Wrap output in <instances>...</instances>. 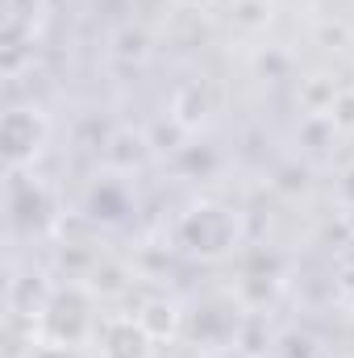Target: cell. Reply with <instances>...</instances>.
I'll return each mask as SVG.
<instances>
[{
    "mask_svg": "<svg viewBox=\"0 0 354 358\" xmlns=\"http://www.w3.org/2000/svg\"><path fill=\"white\" fill-rule=\"evenodd\" d=\"M138 321L155 334V342H159V346L183 334V313H179V304H171V300H159V296H155V300H146V304L138 308Z\"/></svg>",
    "mask_w": 354,
    "mask_h": 358,
    "instance_id": "6",
    "label": "cell"
},
{
    "mask_svg": "<svg viewBox=\"0 0 354 358\" xmlns=\"http://www.w3.org/2000/svg\"><path fill=\"white\" fill-rule=\"evenodd\" d=\"M96 321H100V313H96V304H92V292H88V287H59V292L42 304V317H38L42 338H55V342H76V346L92 342Z\"/></svg>",
    "mask_w": 354,
    "mask_h": 358,
    "instance_id": "3",
    "label": "cell"
},
{
    "mask_svg": "<svg viewBox=\"0 0 354 358\" xmlns=\"http://www.w3.org/2000/svg\"><path fill=\"white\" fill-rule=\"evenodd\" d=\"M46 142H50V117L38 104H17V108L4 113V121H0V150H4L8 176L34 167L42 159Z\"/></svg>",
    "mask_w": 354,
    "mask_h": 358,
    "instance_id": "2",
    "label": "cell"
},
{
    "mask_svg": "<svg viewBox=\"0 0 354 358\" xmlns=\"http://www.w3.org/2000/svg\"><path fill=\"white\" fill-rule=\"evenodd\" d=\"M179 246L200 259H221L238 246V217L225 204L200 200L179 217Z\"/></svg>",
    "mask_w": 354,
    "mask_h": 358,
    "instance_id": "1",
    "label": "cell"
},
{
    "mask_svg": "<svg viewBox=\"0 0 354 358\" xmlns=\"http://www.w3.org/2000/svg\"><path fill=\"white\" fill-rule=\"evenodd\" d=\"M25 358H88L76 342H55V338H38L34 342V350Z\"/></svg>",
    "mask_w": 354,
    "mask_h": 358,
    "instance_id": "7",
    "label": "cell"
},
{
    "mask_svg": "<svg viewBox=\"0 0 354 358\" xmlns=\"http://www.w3.org/2000/svg\"><path fill=\"white\" fill-rule=\"evenodd\" d=\"M50 25V0H0V50L4 63L13 67V59L21 50H34V42L46 34Z\"/></svg>",
    "mask_w": 354,
    "mask_h": 358,
    "instance_id": "4",
    "label": "cell"
},
{
    "mask_svg": "<svg viewBox=\"0 0 354 358\" xmlns=\"http://www.w3.org/2000/svg\"><path fill=\"white\" fill-rule=\"evenodd\" d=\"M92 346H96V358H155L159 355V342L138 321V313L100 317L96 334H92Z\"/></svg>",
    "mask_w": 354,
    "mask_h": 358,
    "instance_id": "5",
    "label": "cell"
},
{
    "mask_svg": "<svg viewBox=\"0 0 354 358\" xmlns=\"http://www.w3.org/2000/svg\"><path fill=\"white\" fill-rule=\"evenodd\" d=\"M171 4H179V8H192V13H196V8H213L217 0H171Z\"/></svg>",
    "mask_w": 354,
    "mask_h": 358,
    "instance_id": "8",
    "label": "cell"
},
{
    "mask_svg": "<svg viewBox=\"0 0 354 358\" xmlns=\"http://www.w3.org/2000/svg\"><path fill=\"white\" fill-rule=\"evenodd\" d=\"M346 263H351V267H354V234H351V238H346Z\"/></svg>",
    "mask_w": 354,
    "mask_h": 358,
    "instance_id": "9",
    "label": "cell"
}]
</instances>
